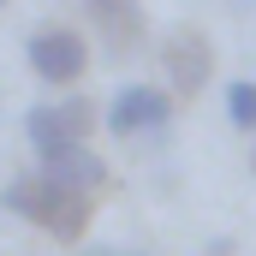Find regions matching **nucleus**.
<instances>
[{"label": "nucleus", "mask_w": 256, "mask_h": 256, "mask_svg": "<svg viewBox=\"0 0 256 256\" xmlns=\"http://www.w3.org/2000/svg\"><path fill=\"white\" fill-rule=\"evenodd\" d=\"M0 208H12V214H24V220H42L54 238L72 244V238L90 226L96 196L90 191H66V185H54L48 173H24V179H12V185L0 191Z\"/></svg>", "instance_id": "nucleus-1"}, {"label": "nucleus", "mask_w": 256, "mask_h": 256, "mask_svg": "<svg viewBox=\"0 0 256 256\" xmlns=\"http://www.w3.org/2000/svg\"><path fill=\"white\" fill-rule=\"evenodd\" d=\"M24 60H30V72L42 84H78L84 66H90V48H84L78 30H36L24 42Z\"/></svg>", "instance_id": "nucleus-2"}, {"label": "nucleus", "mask_w": 256, "mask_h": 256, "mask_svg": "<svg viewBox=\"0 0 256 256\" xmlns=\"http://www.w3.org/2000/svg\"><path fill=\"white\" fill-rule=\"evenodd\" d=\"M173 120V96L155 90V84H126L114 102H108V126L120 137H137V131H161Z\"/></svg>", "instance_id": "nucleus-3"}, {"label": "nucleus", "mask_w": 256, "mask_h": 256, "mask_svg": "<svg viewBox=\"0 0 256 256\" xmlns=\"http://www.w3.org/2000/svg\"><path fill=\"white\" fill-rule=\"evenodd\" d=\"M84 126H90V108L84 102H66V108H30L24 114V137H30V149L48 161V155H60L72 143H84Z\"/></svg>", "instance_id": "nucleus-4"}, {"label": "nucleus", "mask_w": 256, "mask_h": 256, "mask_svg": "<svg viewBox=\"0 0 256 256\" xmlns=\"http://www.w3.org/2000/svg\"><path fill=\"white\" fill-rule=\"evenodd\" d=\"M161 60H167V90H179V96L202 90V78H208V42L196 30H167Z\"/></svg>", "instance_id": "nucleus-5"}, {"label": "nucleus", "mask_w": 256, "mask_h": 256, "mask_svg": "<svg viewBox=\"0 0 256 256\" xmlns=\"http://www.w3.org/2000/svg\"><path fill=\"white\" fill-rule=\"evenodd\" d=\"M90 6V18H96V30H102V42L114 48V54H137L143 48V6L137 0H84Z\"/></svg>", "instance_id": "nucleus-6"}, {"label": "nucleus", "mask_w": 256, "mask_h": 256, "mask_svg": "<svg viewBox=\"0 0 256 256\" xmlns=\"http://www.w3.org/2000/svg\"><path fill=\"white\" fill-rule=\"evenodd\" d=\"M42 173H48L54 185H66V191H90V196L108 185V161H102L90 143H72V149H60V155H48Z\"/></svg>", "instance_id": "nucleus-7"}, {"label": "nucleus", "mask_w": 256, "mask_h": 256, "mask_svg": "<svg viewBox=\"0 0 256 256\" xmlns=\"http://www.w3.org/2000/svg\"><path fill=\"white\" fill-rule=\"evenodd\" d=\"M226 120H232L238 131H256V84L250 78L226 84Z\"/></svg>", "instance_id": "nucleus-8"}, {"label": "nucleus", "mask_w": 256, "mask_h": 256, "mask_svg": "<svg viewBox=\"0 0 256 256\" xmlns=\"http://www.w3.org/2000/svg\"><path fill=\"white\" fill-rule=\"evenodd\" d=\"M84 256H143V250H108V244H96V250H84Z\"/></svg>", "instance_id": "nucleus-9"}, {"label": "nucleus", "mask_w": 256, "mask_h": 256, "mask_svg": "<svg viewBox=\"0 0 256 256\" xmlns=\"http://www.w3.org/2000/svg\"><path fill=\"white\" fill-rule=\"evenodd\" d=\"M0 6H6V0H0Z\"/></svg>", "instance_id": "nucleus-10"}, {"label": "nucleus", "mask_w": 256, "mask_h": 256, "mask_svg": "<svg viewBox=\"0 0 256 256\" xmlns=\"http://www.w3.org/2000/svg\"><path fill=\"white\" fill-rule=\"evenodd\" d=\"M250 167H256V161H250Z\"/></svg>", "instance_id": "nucleus-11"}]
</instances>
